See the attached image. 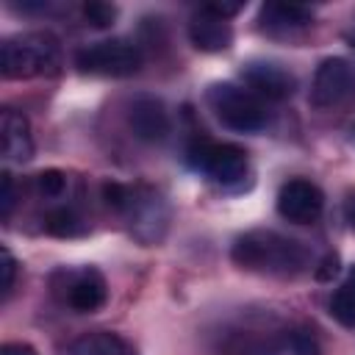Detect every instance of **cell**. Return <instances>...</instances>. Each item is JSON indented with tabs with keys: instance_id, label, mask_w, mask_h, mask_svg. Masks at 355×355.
<instances>
[{
	"instance_id": "6da1fadb",
	"label": "cell",
	"mask_w": 355,
	"mask_h": 355,
	"mask_svg": "<svg viewBox=\"0 0 355 355\" xmlns=\"http://www.w3.org/2000/svg\"><path fill=\"white\" fill-rule=\"evenodd\" d=\"M230 258L244 272L280 275V277L300 275L311 263V252L302 241L288 239L269 227H255L241 233L230 247Z\"/></svg>"
},
{
	"instance_id": "7a4b0ae2",
	"label": "cell",
	"mask_w": 355,
	"mask_h": 355,
	"mask_svg": "<svg viewBox=\"0 0 355 355\" xmlns=\"http://www.w3.org/2000/svg\"><path fill=\"white\" fill-rule=\"evenodd\" d=\"M105 205L119 211L128 219L130 233L141 244H155L164 239L169 225V205L166 200L147 186H125V183H105L103 186Z\"/></svg>"
},
{
	"instance_id": "3957f363",
	"label": "cell",
	"mask_w": 355,
	"mask_h": 355,
	"mask_svg": "<svg viewBox=\"0 0 355 355\" xmlns=\"http://www.w3.org/2000/svg\"><path fill=\"white\" fill-rule=\"evenodd\" d=\"M58 61H61L58 42L47 31L14 33L0 44V72L8 80L50 75L58 69Z\"/></svg>"
},
{
	"instance_id": "277c9868",
	"label": "cell",
	"mask_w": 355,
	"mask_h": 355,
	"mask_svg": "<svg viewBox=\"0 0 355 355\" xmlns=\"http://www.w3.org/2000/svg\"><path fill=\"white\" fill-rule=\"evenodd\" d=\"M205 103L211 114L236 133H258L269 122L266 103L252 94L247 86L236 83H211L205 92Z\"/></svg>"
},
{
	"instance_id": "5b68a950",
	"label": "cell",
	"mask_w": 355,
	"mask_h": 355,
	"mask_svg": "<svg viewBox=\"0 0 355 355\" xmlns=\"http://www.w3.org/2000/svg\"><path fill=\"white\" fill-rule=\"evenodd\" d=\"M186 161L194 172L205 175L211 183H216L222 189H239L250 178L247 153L236 144H227V141L197 139L186 150Z\"/></svg>"
},
{
	"instance_id": "8992f818",
	"label": "cell",
	"mask_w": 355,
	"mask_h": 355,
	"mask_svg": "<svg viewBox=\"0 0 355 355\" xmlns=\"http://www.w3.org/2000/svg\"><path fill=\"white\" fill-rule=\"evenodd\" d=\"M141 47L128 39H103L94 42L75 55V67L86 75L100 78H128L141 69Z\"/></svg>"
},
{
	"instance_id": "52a82bcc",
	"label": "cell",
	"mask_w": 355,
	"mask_h": 355,
	"mask_svg": "<svg viewBox=\"0 0 355 355\" xmlns=\"http://www.w3.org/2000/svg\"><path fill=\"white\" fill-rule=\"evenodd\" d=\"M288 349V330H277L269 322L244 319L219 333L214 355H283Z\"/></svg>"
},
{
	"instance_id": "ba28073f",
	"label": "cell",
	"mask_w": 355,
	"mask_h": 355,
	"mask_svg": "<svg viewBox=\"0 0 355 355\" xmlns=\"http://www.w3.org/2000/svg\"><path fill=\"white\" fill-rule=\"evenodd\" d=\"M55 288L61 300L75 313H94L108 300V283L100 269L80 266V269H61L55 275Z\"/></svg>"
},
{
	"instance_id": "9c48e42d",
	"label": "cell",
	"mask_w": 355,
	"mask_h": 355,
	"mask_svg": "<svg viewBox=\"0 0 355 355\" xmlns=\"http://www.w3.org/2000/svg\"><path fill=\"white\" fill-rule=\"evenodd\" d=\"M355 92V72L349 67L347 58H324L316 72H313V83H311V105L313 108H338L344 105Z\"/></svg>"
},
{
	"instance_id": "30bf717a",
	"label": "cell",
	"mask_w": 355,
	"mask_h": 355,
	"mask_svg": "<svg viewBox=\"0 0 355 355\" xmlns=\"http://www.w3.org/2000/svg\"><path fill=\"white\" fill-rule=\"evenodd\" d=\"M324 211V194L305 178H291L277 191V214L294 225H311Z\"/></svg>"
},
{
	"instance_id": "8fae6325",
	"label": "cell",
	"mask_w": 355,
	"mask_h": 355,
	"mask_svg": "<svg viewBox=\"0 0 355 355\" xmlns=\"http://www.w3.org/2000/svg\"><path fill=\"white\" fill-rule=\"evenodd\" d=\"M128 128L141 141H164L172 122L166 105L153 94H139L128 103Z\"/></svg>"
},
{
	"instance_id": "7c38bea8",
	"label": "cell",
	"mask_w": 355,
	"mask_h": 355,
	"mask_svg": "<svg viewBox=\"0 0 355 355\" xmlns=\"http://www.w3.org/2000/svg\"><path fill=\"white\" fill-rule=\"evenodd\" d=\"M244 86L261 100H286L294 94V75L272 61H250L241 69Z\"/></svg>"
},
{
	"instance_id": "4fadbf2b",
	"label": "cell",
	"mask_w": 355,
	"mask_h": 355,
	"mask_svg": "<svg viewBox=\"0 0 355 355\" xmlns=\"http://www.w3.org/2000/svg\"><path fill=\"white\" fill-rule=\"evenodd\" d=\"M189 39L202 53H222L233 42V25L205 3L189 19Z\"/></svg>"
},
{
	"instance_id": "5bb4252c",
	"label": "cell",
	"mask_w": 355,
	"mask_h": 355,
	"mask_svg": "<svg viewBox=\"0 0 355 355\" xmlns=\"http://www.w3.org/2000/svg\"><path fill=\"white\" fill-rule=\"evenodd\" d=\"M0 147L3 158L11 164H25L33 158V136L25 114L17 108H3L0 114Z\"/></svg>"
},
{
	"instance_id": "9a60e30c",
	"label": "cell",
	"mask_w": 355,
	"mask_h": 355,
	"mask_svg": "<svg viewBox=\"0 0 355 355\" xmlns=\"http://www.w3.org/2000/svg\"><path fill=\"white\" fill-rule=\"evenodd\" d=\"M311 19H313V11L297 3H266L261 6V14H258L261 28L269 33H291V31L308 28Z\"/></svg>"
},
{
	"instance_id": "2e32d148",
	"label": "cell",
	"mask_w": 355,
	"mask_h": 355,
	"mask_svg": "<svg viewBox=\"0 0 355 355\" xmlns=\"http://www.w3.org/2000/svg\"><path fill=\"white\" fill-rule=\"evenodd\" d=\"M67 355H136V347L111 330H94L80 336Z\"/></svg>"
},
{
	"instance_id": "e0dca14e",
	"label": "cell",
	"mask_w": 355,
	"mask_h": 355,
	"mask_svg": "<svg viewBox=\"0 0 355 355\" xmlns=\"http://www.w3.org/2000/svg\"><path fill=\"white\" fill-rule=\"evenodd\" d=\"M330 316L338 324H344V327H355V266L347 272V277L333 291V297H330Z\"/></svg>"
},
{
	"instance_id": "ac0fdd59",
	"label": "cell",
	"mask_w": 355,
	"mask_h": 355,
	"mask_svg": "<svg viewBox=\"0 0 355 355\" xmlns=\"http://www.w3.org/2000/svg\"><path fill=\"white\" fill-rule=\"evenodd\" d=\"M44 227H47V233L61 236V239H69V236L83 233V222H80V216L72 208H53L44 216Z\"/></svg>"
},
{
	"instance_id": "d6986e66",
	"label": "cell",
	"mask_w": 355,
	"mask_h": 355,
	"mask_svg": "<svg viewBox=\"0 0 355 355\" xmlns=\"http://www.w3.org/2000/svg\"><path fill=\"white\" fill-rule=\"evenodd\" d=\"M288 352L291 355H322L316 336L311 330H305V327L288 330Z\"/></svg>"
},
{
	"instance_id": "ffe728a7",
	"label": "cell",
	"mask_w": 355,
	"mask_h": 355,
	"mask_svg": "<svg viewBox=\"0 0 355 355\" xmlns=\"http://www.w3.org/2000/svg\"><path fill=\"white\" fill-rule=\"evenodd\" d=\"M83 17H86L94 28H108V25H114V19H116V6L103 3V0H89V3L83 6Z\"/></svg>"
},
{
	"instance_id": "44dd1931",
	"label": "cell",
	"mask_w": 355,
	"mask_h": 355,
	"mask_svg": "<svg viewBox=\"0 0 355 355\" xmlns=\"http://www.w3.org/2000/svg\"><path fill=\"white\" fill-rule=\"evenodd\" d=\"M36 189L44 197H61L67 189V175L61 169H44L36 175Z\"/></svg>"
},
{
	"instance_id": "7402d4cb",
	"label": "cell",
	"mask_w": 355,
	"mask_h": 355,
	"mask_svg": "<svg viewBox=\"0 0 355 355\" xmlns=\"http://www.w3.org/2000/svg\"><path fill=\"white\" fill-rule=\"evenodd\" d=\"M0 297H3V302L11 297V291H14V283H17V258L11 255V250L8 247H3L0 250Z\"/></svg>"
},
{
	"instance_id": "603a6c76",
	"label": "cell",
	"mask_w": 355,
	"mask_h": 355,
	"mask_svg": "<svg viewBox=\"0 0 355 355\" xmlns=\"http://www.w3.org/2000/svg\"><path fill=\"white\" fill-rule=\"evenodd\" d=\"M11 208H14V178L8 172L0 175V214L3 219L11 216Z\"/></svg>"
},
{
	"instance_id": "cb8c5ba5",
	"label": "cell",
	"mask_w": 355,
	"mask_h": 355,
	"mask_svg": "<svg viewBox=\"0 0 355 355\" xmlns=\"http://www.w3.org/2000/svg\"><path fill=\"white\" fill-rule=\"evenodd\" d=\"M0 355H39V352L25 341H8V344H3Z\"/></svg>"
},
{
	"instance_id": "d4e9b609",
	"label": "cell",
	"mask_w": 355,
	"mask_h": 355,
	"mask_svg": "<svg viewBox=\"0 0 355 355\" xmlns=\"http://www.w3.org/2000/svg\"><path fill=\"white\" fill-rule=\"evenodd\" d=\"M336 272H338V258L336 255H327L324 263H322V269H316V277L319 280H330Z\"/></svg>"
},
{
	"instance_id": "484cf974",
	"label": "cell",
	"mask_w": 355,
	"mask_h": 355,
	"mask_svg": "<svg viewBox=\"0 0 355 355\" xmlns=\"http://www.w3.org/2000/svg\"><path fill=\"white\" fill-rule=\"evenodd\" d=\"M347 216H349V222H352V227H355V200L347 205Z\"/></svg>"
},
{
	"instance_id": "4316f807",
	"label": "cell",
	"mask_w": 355,
	"mask_h": 355,
	"mask_svg": "<svg viewBox=\"0 0 355 355\" xmlns=\"http://www.w3.org/2000/svg\"><path fill=\"white\" fill-rule=\"evenodd\" d=\"M352 139H355V125H352Z\"/></svg>"
}]
</instances>
